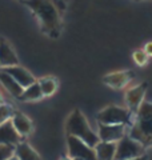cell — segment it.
I'll return each instance as SVG.
<instances>
[{"mask_svg": "<svg viewBox=\"0 0 152 160\" xmlns=\"http://www.w3.org/2000/svg\"><path fill=\"white\" fill-rule=\"evenodd\" d=\"M36 16L40 29L51 39H58L62 32V18L51 0H24L23 2Z\"/></svg>", "mask_w": 152, "mask_h": 160, "instance_id": "1", "label": "cell"}, {"mask_svg": "<svg viewBox=\"0 0 152 160\" xmlns=\"http://www.w3.org/2000/svg\"><path fill=\"white\" fill-rule=\"evenodd\" d=\"M127 135L139 142L145 149L152 147V103L144 102L141 104Z\"/></svg>", "mask_w": 152, "mask_h": 160, "instance_id": "2", "label": "cell"}, {"mask_svg": "<svg viewBox=\"0 0 152 160\" xmlns=\"http://www.w3.org/2000/svg\"><path fill=\"white\" fill-rule=\"evenodd\" d=\"M65 132L69 136H75L80 139L82 142H84L87 146L92 148H95L100 142L98 132H95L91 128L87 118L84 116V113L79 108L73 109L69 113L67 122H65Z\"/></svg>", "mask_w": 152, "mask_h": 160, "instance_id": "3", "label": "cell"}, {"mask_svg": "<svg viewBox=\"0 0 152 160\" xmlns=\"http://www.w3.org/2000/svg\"><path fill=\"white\" fill-rule=\"evenodd\" d=\"M135 113H132L128 108L119 107V106H107L103 109H100L96 115V120L98 124H107V126H112V124H124L128 128L134 124Z\"/></svg>", "mask_w": 152, "mask_h": 160, "instance_id": "4", "label": "cell"}, {"mask_svg": "<svg viewBox=\"0 0 152 160\" xmlns=\"http://www.w3.org/2000/svg\"><path fill=\"white\" fill-rule=\"evenodd\" d=\"M141 155H145V148L139 142L129 138L128 135H125L123 139L118 142L115 160H129L139 158Z\"/></svg>", "mask_w": 152, "mask_h": 160, "instance_id": "5", "label": "cell"}, {"mask_svg": "<svg viewBox=\"0 0 152 160\" xmlns=\"http://www.w3.org/2000/svg\"><path fill=\"white\" fill-rule=\"evenodd\" d=\"M67 151L71 159H82V160H98L95 153V148L87 146L84 142L75 136L67 135Z\"/></svg>", "mask_w": 152, "mask_h": 160, "instance_id": "6", "label": "cell"}, {"mask_svg": "<svg viewBox=\"0 0 152 160\" xmlns=\"http://www.w3.org/2000/svg\"><path fill=\"white\" fill-rule=\"evenodd\" d=\"M147 87H148L147 83H140V84H136V86L128 88L125 91L124 100H125L127 108H128L132 113L138 112V109L141 107V104L144 103Z\"/></svg>", "mask_w": 152, "mask_h": 160, "instance_id": "7", "label": "cell"}, {"mask_svg": "<svg viewBox=\"0 0 152 160\" xmlns=\"http://www.w3.org/2000/svg\"><path fill=\"white\" fill-rule=\"evenodd\" d=\"M128 127L124 124H112V126H107V124H99L98 129V136L100 142H108V143H118L121 140L127 133H128Z\"/></svg>", "mask_w": 152, "mask_h": 160, "instance_id": "8", "label": "cell"}, {"mask_svg": "<svg viewBox=\"0 0 152 160\" xmlns=\"http://www.w3.org/2000/svg\"><path fill=\"white\" fill-rule=\"evenodd\" d=\"M134 76H135L134 72L131 71H116V72H111L108 75H105L103 78V83L105 86L118 91V89H123L128 86L132 82Z\"/></svg>", "mask_w": 152, "mask_h": 160, "instance_id": "9", "label": "cell"}, {"mask_svg": "<svg viewBox=\"0 0 152 160\" xmlns=\"http://www.w3.org/2000/svg\"><path fill=\"white\" fill-rule=\"evenodd\" d=\"M11 123L15 128V131L18 132L19 136H22L23 139H25L27 136L32 133L33 131V123L32 120L29 119L27 115H24L20 111H15L13 116L11 119Z\"/></svg>", "mask_w": 152, "mask_h": 160, "instance_id": "10", "label": "cell"}, {"mask_svg": "<svg viewBox=\"0 0 152 160\" xmlns=\"http://www.w3.org/2000/svg\"><path fill=\"white\" fill-rule=\"evenodd\" d=\"M2 71L8 73L9 76H12L23 88H27V87H29L31 84H33L35 82H36V78H35L28 69H25L24 67H20V66H12V67L2 68Z\"/></svg>", "mask_w": 152, "mask_h": 160, "instance_id": "11", "label": "cell"}, {"mask_svg": "<svg viewBox=\"0 0 152 160\" xmlns=\"http://www.w3.org/2000/svg\"><path fill=\"white\" fill-rule=\"evenodd\" d=\"M0 66H2V68L19 66L18 55L15 53L11 44L2 38H0Z\"/></svg>", "mask_w": 152, "mask_h": 160, "instance_id": "12", "label": "cell"}, {"mask_svg": "<svg viewBox=\"0 0 152 160\" xmlns=\"http://www.w3.org/2000/svg\"><path fill=\"white\" fill-rule=\"evenodd\" d=\"M24 142L22 136H19L18 132L15 131L11 120L0 126V144H9V146H15Z\"/></svg>", "mask_w": 152, "mask_h": 160, "instance_id": "13", "label": "cell"}, {"mask_svg": "<svg viewBox=\"0 0 152 160\" xmlns=\"http://www.w3.org/2000/svg\"><path fill=\"white\" fill-rule=\"evenodd\" d=\"M0 83H2V86L4 87V89H6L8 93H11L13 98L19 99L20 96H22L24 88L20 86V84L12 76H9V75L6 73L4 71H0Z\"/></svg>", "mask_w": 152, "mask_h": 160, "instance_id": "14", "label": "cell"}, {"mask_svg": "<svg viewBox=\"0 0 152 160\" xmlns=\"http://www.w3.org/2000/svg\"><path fill=\"white\" fill-rule=\"evenodd\" d=\"M116 147L118 143H108V142H99L95 147V153L98 160H115Z\"/></svg>", "mask_w": 152, "mask_h": 160, "instance_id": "15", "label": "cell"}, {"mask_svg": "<svg viewBox=\"0 0 152 160\" xmlns=\"http://www.w3.org/2000/svg\"><path fill=\"white\" fill-rule=\"evenodd\" d=\"M15 155L19 160H43L36 149H33L27 142H22L15 147Z\"/></svg>", "mask_w": 152, "mask_h": 160, "instance_id": "16", "label": "cell"}, {"mask_svg": "<svg viewBox=\"0 0 152 160\" xmlns=\"http://www.w3.org/2000/svg\"><path fill=\"white\" fill-rule=\"evenodd\" d=\"M38 83H39V87H40V89H42L44 98L52 96L59 88L58 79L53 78V76H43V78L38 79Z\"/></svg>", "mask_w": 152, "mask_h": 160, "instance_id": "17", "label": "cell"}, {"mask_svg": "<svg viewBox=\"0 0 152 160\" xmlns=\"http://www.w3.org/2000/svg\"><path fill=\"white\" fill-rule=\"evenodd\" d=\"M43 98H44L43 92H42V89H40L39 83L36 80V82L31 84L29 87L24 88V91L22 93V96L19 98V100H22V102H39V100H42Z\"/></svg>", "mask_w": 152, "mask_h": 160, "instance_id": "18", "label": "cell"}, {"mask_svg": "<svg viewBox=\"0 0 152 160\" xmlns=\"http://www.w3.org/2000/svg\"><path fill=\"white\" fill-rule=\"evenodd\" d=\"M13 113H15V108L11 104H8V103L0 104V126L9 122V120L12 119Z\"/></svg>", "mask_w": 152, "mask_h": 160, "instance_id": "19", "label": "cell"}, {"mask_svg": "<svg viewBox=\"0 0 152 160\" xmlns=\"http://www.w3.org/2000/svg\"><path fill=\"white\" fill-rule=\"evenodd\" d=\"M132 59L139 67L145 66V64L148 63V60H149V58L147 56V53L143 51V49H136V51L132 53Z\"/></svg>", "mask_w": 152, "mask_h": 160, "instance_id": "20", "label": "cell"}, {"mask_svg": "<svg viewBox=\"0 0 152 160\" xmlns=\"http://www.w3.org/2000/svg\"><path fill=\"white\" fill-rule=\"evenodd\" d=\"M12 155H15V146L0 144V160H8Z\"/></svg>", "mask_w": 152, "mask_h": 160, "instance_id": "21", "label": "cell"}, {"mask_svg": "<svg viewBox=\"0 0 152 160\" xmlns=\"http://www.w3.org/2000/svg\"><path fill=\"white\" fill-rule=\"evenodd\" d=\"M143 51L147 53V56H148V58H152V42L145 43V46H144V48H143Z\"/></svg>", "mask_w": 152, "mask_h": 160, "instance_id": "22", "label": "cell"}, {"mask_svg": "<svg viewBox=\"0 0 152 160\" xmlns=\"http://www.w3.org/2000/svg\"><path fill=\"white\" fill-rule=\"evenodd\" d=\"M129 160H148V156H147V155H141V156H139V158L129 159Z\"/></svg>", "mask_w": 152, "mask_h": 160, "instance_id": "23", "label": "cell"}, {"mask_svg": "<svg viewBox=\"0 0 152 160\" xmlns=\"http://www.w3.org/2000/svg\"><path fill=\"white\" fill-rule=\"evenodd\" d=\"M3 103H6V102H4V98H3L2 92H0V104H3Z\"/></svg>", "mask_w": 152, "mask_h": 160, "instance_id": "24", "label": "cell"}, {"mask_svg": "<svg viewBox=\"0 0 152 160\" xmlns=\"http://www.w3.org/2000/svg\"><path fill=\"white\" fill-rule=\"evenodd\" d=\"M8 160H19V159H18V156H16V155H12V156L9 158Z\"/></svg>", "mask_w": 152, "mask_h": 160, "instance_id": "25", "label": "cell"}, {"mask_svg": "<svg viewBox=\"0 0 152 160\" xmlns=\"http://www.w3.org/2000/svg\"><path fill=\"white\" fill-rule=\"evenodd\" d=\"M60 160H73V159H71L69 156H63V158L60 159Z\"/></svg>", "mask_w": 152, "mask_h": 160, "instance_id": "26", "label": "cell"}, {"mask_svg": "<svg viewBox=\"0 0 152 160\" xmlns=\"http://www.w3.org/2000/svg\"><path fill=\"white\" fill-rule=\"evenodd\" d=\"M136 2H144V0H136Z\"/></svg>", "mask_w": 152, "mask_h": 160, "instance_id": "27", "label": "cell"}, {"mask_svg": "<svg viewBox=\"0 0 152 160\" xmlns=\"http://www.w3.org/2000/svg\"><path fill=\"white\" fill-rule=\"evenodd\" d=\"M73 160H82V159H73Z\"/></svg>", "mask_w": 152, "mask_h": 160, "instance_id": "28", "label": "cell"}, {"mask_svg": "<svg viewBox=\"0 0 152 160\" xmlns=\"http://www.w3.org/2000/svg\"><path fill=\"white\" fill-rule=\"evenodd\" d=\"M0 71H2V66H0Z\"/></svg>", "mask_w": 152, "mask_h": 160, "instance_id": "29", "label": "cell"}, {"mask_svg": "<svg viewBox=\"0 0 152 160\" xmlns=\"http://www.w3.org/2000/svg\"><path fill=\"white\" fill-rule=\"evenodd\" d=\"M20 2H24V0H20Z\"/></svg>", "mask_w": 152, "mask_h": 160, "instance_id": "30", "label": "cell"}]
</instances>
